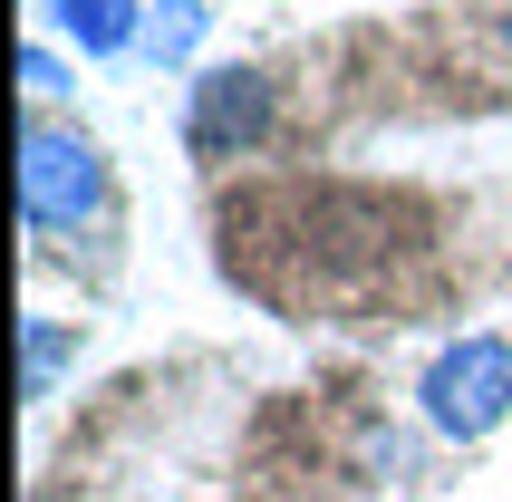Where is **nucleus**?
Listing matches in <instances>:
<instances>
[{"label": "nucleus", "instance_id": "1", "mask_svg": "<svg viewBox=\"0 0 512 502\" xmlns=\"http://www.w3.org/2000/svg\"><path fill=\"white\" fill-rule=\"evenodd\" d=\"M107 145L87 136V126H58V116H29L20 126V223L39 232V242H58V232H87L107 223Z\"/></svg>", "mask_w": 512, "mask_h": 502}, {"label": "nucleus", "instance_id": "2", "mask_svg": "<svg viewBox=\"0 0 512 502\" xmlns=\"http://www.w3.org/2000/svg\"><path fill=\"white\" fill-rule=\"evenodd\" d=\"M416 416L445 435V445H484L493 425L512 416V338L474 329L455 348H435L426 377H416Z\"/></svg>", "mask_w": 512, "mask_h": 502}, {"label": "nucleus", "instance_id": "3", "mask_svg": "<svg viewBox=\"0 0 512 502\" xmlns=\"http://www.w3.org/2000/svg\"><path fill=\"white\" fill-rule=\"evenodd\" d=\"M271 78L261 68H203L194 97H184V145H194L203 165H232V155H252L271 136Z\"/></svg>", "mask_w": 512, "mask_h": 502}, {"label": "nucleus", "instance_id": "4", "mask_svg": "<svg viewBox=\"0 0 512 502\" xmlns=\"http://www.w3.org/2000/svg\"><path fill=\"white\" fill-rule=\"evenodd\" d=\"M145 10L155 0H49V20L78 39V58H126L145 39Z\"/></svg>", "mask_w": 512, "mask_h": 502}, {"label": "nucleus", "instance_id": "5", "mask_svg": "<svg viewBox=\"0 0 512 502\" xmlns=\"http://www.w3.org/2000/svg\"><path fill=\"white\" fill-rule=\"evenodd\" d=\"M203 29H213V10H203V0H155V10H145V39H136V49L155 58V68H184V58L203 49Z\"/></svg>", "mask_w": 512, "mask_h": 502}, {"label": "nucleus", "instance_id": "6", "mask_svg": "<svg viewBox=\"0 0 512 502\" xmlns=\"http://www.w3.org/2000/svg\"><path fill=\"white\" fill-rule=\"evenodd\" d=\"M58 358H68V329H58V319H29V367H20V387L49 396V387H58Z\"/></svg>", "mask_w": 512, "mask_h": 502}, {"label": "nucleus", "instance_id": "7", "mask_svg": "<svg viewBox=\"0 0 512 502\" xmlns=\"http://www.w3.org/2000/svg\"><path fill=\"white\" fill-rule=\"evenodd\" d=\"M58 87H68V68H58V49H20V97H29V116L49 107Z\"/></svg>", "mask_w": 512, "mask_h": 502}, {"label": "nucleus", "instance_id": "8", "mask_svg": "<svg viewBox=\"0 0 512 502\" xmlns=\"http://www.w3.org/2000/svg\"><path fill=\"white\" fill-rule=\"evenodd\" d=\"M503 49H512V0H503Z\"/></svg>", "mask_w": 512, "mask_h": 502}]
</instances>
